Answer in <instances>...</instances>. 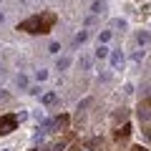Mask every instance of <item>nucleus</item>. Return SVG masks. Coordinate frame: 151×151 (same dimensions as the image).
I'll return each instance as SVG.
<instances>
[{
	"label": "nucleus",
	"mask_w": 151,
	"mask_h": 151,
	"mask_svg": "<svg viewBox=\"0 0 151 151\" xmlns=\"http://www.w3.org/2000/svg\"><path fill=\"white\" fill-rule=\"evenodd\" d=\"M141 103H146V106H151V96H146V98H144Z\"/></svg>",
	"instance_id": "obj_7"
},
{
	"label": "nucleus",
	"mask_w": 151,
	"mask_h": 151,
	"mask_svg": "<svg viewBox=\"0 0 151 151\" xmlns=\"http://www.w3.org/2000/svg\"><path fill=\"white\" fill-rule=\"evenodd\" d=\"M53 101H55V93H48V96L43 98V103H53Z\"/></svg>",
	"instance_id": "obj_5"
},
{
	"label": "nucleus",
	"mask_w": 151,
	"mask_h": 151,
	"mask_svg": "<svg viewBox=\"0 0 151 151\" xmlns=\"http://www.w3.org/2000/svg\"><path fill=\"white\" fill-rule=\"evenodd\" d=\"M129 151H149V149H146V146H131Z\"/></svg>",
	"instance_id": "obj_6"
},
{
	"label": "nucleus",
	"mask_w": 151,
	"mask_h": 151,
	"mask_svg": "<svg viewBox=\"0 0 151 151\" xmlns=\"http://www.w3.org/2000/svg\"><path fill=\"white\" fill-rule=\"evenodd\" d=\"M96 55H98V58H106V55H108V48H106V45H98Z\"/></svg>",
	"instance_id": "obj_4"
},
{
	"label": "nucleus",
	"mask_w": 151,
	"mask_h": 151,
	"mask_svg": "<svg viewBox=\"0 0 151 151\" xmlns=\"http://www.w3.org/2000/svg\"><path fill=\"white\" fill-rule=\"evenodd\" d=\"M139 121H141V131H144V136L149 139L151 144V106H146V103H139Z\"/></svg>",
	"instance_id": "obj_3"
},
{
	"label": "nucleus",
	"mask_w": 151,
	"mask_h": 151,
	"mask_svg": "<svg viewBox=\"0 0 151 151\" xmlns=\"http://www.w3.org/2000/svg\"><path fill=\"white\" fill-rule=\"evenodd\" d=\"M18 129V113L15 111H8V113H0V136H8Z\"/></svg>",
	"instance_id": "obj_2"
},
{
	"label": "nucleus",
	"mask_w": 151,
	"mask_h": 151,
	"mask_svg": "<svg viewBox=\"0 0 151 151\" xmlns=\"http://www.w3.org/2000/svg\"><path fill=\"white\" fill-rule=\"evenodd\" d=\"M55 23H58V15L53 10H43V13H33L25 20H20L18 23V30L28 33V35H48L55 28Z\"/></svg>",
	"instance_id": "obj_1"
}]
</instances>
